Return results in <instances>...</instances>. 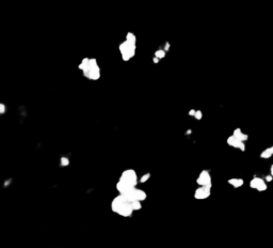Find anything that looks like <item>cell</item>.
Instances as JSON below:
<instances>
[{
  "label": "cell",
  "mask_w": 273,
  "mask_h": 248,
  "mask_svg": "<svg viewBox=\"0 0 273 248\" xmlns=\"http://www.w3.org/2000/svg\"><path fill=\"white\" fill-rule=\"evenodd\" d=\"M120 53L124 61H129L135 56L137 49V37L132 32H128L126 34V40L121 43L118 46Z\"/></svg>",
  "instance_id": "cell-1"
},
{
  "label": "cell",
  "mask_w": 273,
  "mask_h": 248,
  "mask_svg": "<svg viewBox=\"0 0 273 248\" xmlns=\"http://www.w3.org/2000/svg\"><path fill=\"white\" fill-rule=\"evenodd\" d=\"M78 68L82 71L83 75L91 80H97L100 78V69L94 58H84Z\"/></svg>",
  "instance_id": "cell-2"
},
{
  "label": "cell",
  "mask_w": 273,
  "mask_h": 248,
  "mask_svg": "<svg viewBox=\"0 0 273 248\" xmlns=\"http://www.w3.org/2000/svg\"><path fill=\"white\" fill-rule=\"evenodd\" d=\"M111 210L114 213H118V215L123 217H130L134 212V207L131 202L127 201L121 194L115 197L111 202Z\"/></svg>",
  "instance_id": "cell-3"
},
{
  "label": "cell",
  "mask_w": 273,
  "mask_h": 248,
  "mask_svg": "<svg viewBox=\"0 0 273 248\" xmlns=\"http://www.w3.org/2000/svg\"><path fill=\"white\" fill-rule=\"evenodd\" d=\"M120 181L126 183L129 186H137L139 182L137 172L134 169H127V170L123 171V173L120 176Z\"/></svg>",
  "instance_id": "cell-4"
},
{
  "label": "cell",
  "mask_w": 273,
  "mask_h": 248,
  "mask_svg": "<svg viewBox=\"0 0 273 248\" xmlns=\"http://www.w3.org/2000/svg\"><path fill=\"white\" fill-rule=\"evenodd\" d=\"M196 183L199 184L200 186H208V187H211L212 183H211V176L209 174V172L207 170H203L200 173L199 178L196 179Z\"/></svg>",
  "instance_id": "cell-5"
},
{
  "label": "cell",
  "mask_w": 273,
  "mask_h": 248,
  "mask_svg": "<svg viewBox=\"0 0 273 248\" xmlns=\"http://www.w3.org/2000/svg\"><path fill=\"white\" fill-rule=\"evenodd\" d=\"M210 189L211 187H208V186H200L195 191H194V198L199 200H203L206 199L210 196Z\"/></svg>",
  "instance_id": "cell-6"
},
{
  "label": "cell",
  "mask_w": 273,
  "mask_h": 248,
  "mask_svg": "<svg viewBox=\"0 0 273 248\" xmlns=\"http://www.w3.org/2000/svg\"><path fill=\"white\" fill-rule=\"evenodd\" d=\"M226 142H227L228 146H232V148H236V149H239V150L242 151V152H244V151H245L244 141H241V140H239V139L236 138L234 135H232V136H229V137H228L227 140H226Z\"/></svg>",
  "instance_id": "cell-7"
},
{
  "label": "cell",
  "mask_w": 273,
  "mask_h": 248,
  "mask_svg": "<svg viewBox=\"0 0 273 248\" xmlns=\"http://www.w3.org/2000/svg\"><path fill=\"white\" fill-rule=\"evenodd\" d=\"M250 187H251V188H255V189H257L258 191H265L266 189H267V184L265 183V180H262L261 178L255 176L254 179L251 180Z\"/></svg>",
  "instance_id": "cell-8"
},
{
  "label": "cell",
  "mask_w": 273,
  "mask_h": 248,
  "mask_svg": "<svg viewBox=\"0 0 273 248\" xmlns=\"http://www.w3.org/2000/svg\"><path fill=\"white\" fill-rule=\"evenodd\" d=\"M232 135H234L236 138L239 139V140H241V141H246V140L249 139V136H248L246 134H244V133H242V130H241L240 128H236V130H234Z\"/></svg>",
  "instance_id": "cell-9"
},
{
  "label": "cell",
  "mask_w": 273,
  "mask_h": 248,
  "mask_svg": "<svg viewBox=\"0 0 273 248\" xmlns=\"http://www.w3.org/2000/svg\"><path fill=\"white\" fill-rule=\"evenodd\" d=\"M228 184L232 185V187H235V188H239V187H241L244 184V181L242 179H229L228 180Z\"/></svg>",
  "instance_id": "cell-10"
},
{
  "label": "cell",
  "mask_w": 273,
  "mask_h": 248,
  "mask_svg": "<svg viewBox=\"0 0 273 248\" xmlns=\"http://www.w3.org/2000/svg\"><path fill=\"white\" fill-rule=\"evenodd\" d=\"M273 155V146H271V148H268V149H266L264 152H261L260 153V157L264 159H267L269 158V157H271Z\"/></svg>",
  "instance_id": "cell-11"
},
{
  "label": "cell",
  "mask_w": 273,
  "mask_h": 248,
  "mask_svg": "<svg viewBox=\"0 0 273 248\" xmlns=\"http://www.w3.org/2000/svg\"><path fill=\"white\" fill-rule=\"evenodd\" d=\"M137 198H138V200H140V201H143V200H145V199L147 198L146 193L143 191V189L137 188Z\"/></svg>",
  "instance_id": "cell-12"
},
{
  "label": "cell",
  "mask_w": 273,
  "mask_h": 248,
  "mask_svg": "<svg viewBox=\"0 0 273 248\" xmlns=\"http://www.w3.org/2000/svg\"><path fill=\"white\" fill-rule=\"evenodd\" d=\"M165 53H167V50H165V49L160 48V49H158V50H156V51H155L154 57L158 58V59H162V58L165 57Z\"/></svg>",
  "instance_id": "cell-13"
},
{
  "label": "cell",
  "mask_w": 273,
  "mask_h": 248,
  "mask_svg": "<svg viewBox=\"0 0 273 248\" xmlns=\"http://www.w3.org/2000/svg\"><path fill=\"white\" fill-rule=\"evenodd\" d=\"M132 204V207H134V211H140L142 209V204H141V201L140 200H135L131 202Z\"/></svg>",
  "instance_id": "cell-14"
},
{
  "label": "cell",
  "mask_w": 273,
  "mask_h": 248,
  "mask_svg": "<svg viewBox=\"0 0 273 248\" xmlns=\"http://www.w3.org/2000/svg\"><path fill=\"white\" fill-rule=\"evenodd\" d=\"M60 164H61L62 167H67L69 165V159L65 156H62L60 158Z\"/></svg>",
  "instance_id": "cell-15"
},
{
  "label": "cell",
  "mask_w": 273,
  "mask_h": 248,
  "mask_svg": "<svg viewBox=\"0 0 273 248\" xmlns=\"http://www.w3.org/2000/svg\"><path fill=\"white\" fill-rule=\"evenodd\" d=\"M149 178H151V173H145V174H143L142 176H141L140 182H141V183H145Z\"/></svg>",
  "instance_id": "cell-16"
},
{
  "label": "cell",
  "mask_w": 273,
  "mask_h": 248,
  "mask_svg": "<svg viewBox=\"0 0 273 248\" xmlns=\"http://www.w3.org/2000/svg\"><path fill=\"white\" fill-rule=\"evenodd\" d=\"M194 118H195L196 120H201V119L203 118V112H202L201 110H196L195 114H194Z\"/></svg>",
  "instance_id": "cell-17"
},
{
  "label": "cell",
  "mask_w": 273,
  "mask_h": 248,
  "mask_svg": "<svg viewBox=\"0 0 273 248\" xmlns=\"http://www.w3.org/2000/svg\"><path fill=\"white\" fill-rule=\"evenodd\" d=\"M5 112V105L4 104H0V114H3Z\"/></svg>",
  "instance_id": "cell-18"
},
{
  "label": "cell",
  "mask_w": 273,
  "mask_h": 248,
  "mask_svg": "<svg viewBox=\"0 0 273 248\" xmlns=\"http://www.w3.org/2000/svg\"><path fill=\"white\" fill-rule=\"evenodd\" d=\"M272 180H273V175L272 174L267 175V176H266V181H267V182H271Z\"/></svg>",
  "instance_id": "cell-19"
},
{
  "label": "cell",
  "mask_w": 273,
  "mask_h": 248,
  "mask_svg": "<svg viewBox=\"0 0 273 248\" xmlns=\"http://www.w3.org/2000/svg\"><path fill=\"white\" fill-rule=\"evenodd\" d=\"M195 112H196V110H195V109H191L190 111H189V112H188V114H189V116H191V117H194Z\"/></svg>",
  "instance_id": "cell-20"
},
{
  "label": "cell",
  "mask_w": 273,
  "mask_h": 248,
  "mask_svg": "<svg viewBox=\"0 0 273 248\" xmlns=\"http://www.w3.org/2000/svg\"><path fill=\"white\" fill-rule=\"evenodd\" d=\"M159 60H160V59H158V58H156V57L153 58V61H154V63H158V62H159Z\"/></svg>",
  "instance_id": "cell-21"
},
{
  "label": "cell",
  "mask_w": 273,
  "mask_h": 248,
  "mask_svg": "<svg viewBox=\"0 0 273 248\" xmlns=\"http://www.w3.org/2000/svg\"><path fill=\"white\" fill-rule=\"evenodd\" d=\"M169 48H170V44H169V43H167V44H165V47H164V49H165V50L167 51V50H169Z\"/></svg>",
  "instance_id": "cell-22"
},
{
  "label": "cell",
  "mask_w": 273,
  "mask_h": 248,
  "mask_svg": "<svg viewBox=\"0 0 273 248\" xmlns=\"http://www.w3.org/2000/svg\"><path fill=\"white\" fill-rule=\"evenodd\" d=\"M271 174L273 175V165H272V166H271Z\"/></svg>",
  "instance_id": "cell-23"
}]
</instances>
